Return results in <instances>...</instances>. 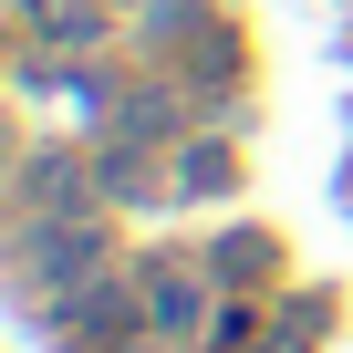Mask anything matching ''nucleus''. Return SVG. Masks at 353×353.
Masks as SVG:
<instances>
[{"label": "nucleus", "instance_id": "2", "mask_svg": "<svg viewBox=\"0 0 353 353\" xmlns=\"http://www.w3.org/2000/svg\"><path fill=\"white\" fill-rule=\"evenodd\" d=\"M32 21L52 42H94V0H32Z\"/></svg>", "mask_w": 353, "mask_h": 353}, {"label": "nucleus", "instance_id": "3", "mask_svg": "<svg viewBox=\"0 0 353 353\" xmlns=\"http://www.w3.org/2000/svg\"><path fill=\"white\" fill-rule=\"evenodd\" d=\"M156 343H166V332H145V343H114V353H156Z\"/></svg>", "mask_w": 353, "mask_h": 353}, {"label": "nucleus", "instance_id": "1", "mask_svg": "<svg viewBox=\"0 0 353 353\" xmlns=\"http://www.w3.org/2000/svg\"><path fill=\"white\" fill-rule=\"evenodd\" d=\"M135 291H145V301H135V312H145V332H166V343H176V332H198V322H208V291H198L188 270H145Z\"/></svg>", "mask_w": 353, "mask_h": 353}]
</instances>
